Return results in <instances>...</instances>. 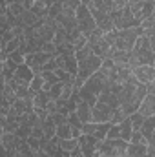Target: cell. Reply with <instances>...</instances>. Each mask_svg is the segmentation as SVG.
<instances>
[{
	"label": "cell",
	"instance_id": "25",
	"mask_svg": "<svg viewBox=\"0 0 155 157\" xmlns=\"http://www.w3.org/2000/svg\"><path fill=\"white\" fill-rule=\"evenodd\" d=\"M55 137L57 139H70L71 137V128L70 124H60V126H55Z\"/></svg>",
	"mask_w": 155,
	"mask_h": 157
},
{
	"label": "cell",
	"instance_id": "44",
	"mask_svg": "<svg viewBox=\"0 0 155 157\" xmlns=\"http://www.w3.org/2000/svg\"><path fill=\"white\" fill-rule=\"evenodd\" d=\"M142 2H148V0H142Z\"/></svg>",
	"mask_w": 155,
	"mask_h": 157
},
{
	"label": "cell",
	"instance_id": "17",
	"mask_svg": "<svg viewBox=\"0 0 155 157\" xmlns=\"http://www.w3.org/2000/svg\"><path fill=\"white\" fill-rule=\"evenodd\" d=\"M126 157H148V154H146V144L128 143V146H126Z\"/></svg>",
	"mask_w": 155,
	"mask_h": 157
},
{
	"label": "cell",
	"instance_id": "5",
	"mask_svg": "<svg viewBox=\"0 0 155 157\" xmlns=\"http://www.w3.org/2000/svg\"><path fill=\"white\" fill-rule=\"evenodd\" d=\"M113 108L97 101L93 106H91V122H110L113 117Z\"/></svg>",
	"mask_w": 155,
	"mask_h": 157
},
{
	"label": "cell",
	"instance_id": "3",
	"mask_svg": "<svg viewBox=\"0 0 155 157\" xmlns=\"http://www.w3.org/2000/svg\"><path fill=\"white\" fill-rule=\"evenodd\" d=\"M128 143L122 139H102L97 144V155L99 157H126Z\"/></svg>",
	"mask_w": 155,
	"mask_h": 157
},
{
	"label": "cell",
	"instance_id": "34",
	"mask_svg": "<svg viewBox=\"0 0 155 157\" xmlns=\"http://www.w3.org/2000/svg\"><path fill=\"white\" fill-rule=\"evenodd\" d=\"M141 28H142V29H148V28H155V15L148 17V18H144V20H141Z\"/></svg>",
	"mask_w": 155,
	"mask_h": 157
},
{
	"label": "cell",
	"instance_id": "4",
	"mask_svg": "<svg viewBox=\"0 0 155 157\" xmlns=\"http://www.w3.org/2000/svg\"><path fill=\"white\" fill-rule=\"evenodd\" d=\"M75 20H77V26H78V29H80V33H82L86 39H88L95 29H97L91 11H89L86 6H82V4L75 9Z\"/></svg>",
	"mask_w": 155,
	"mask_h": 157
},
{
	"label": "cell",
	"instance_id": "7",
	"mask_svg": "<svg viewBox=\"0 0 155 157\" xmlns=\"http://www.w3.org/2000/svg\"><path fill=\"white\" fill-rule=\"evenodd\" d=\"M100 141H97L91 135H80L78 137V150L82 157H95L97 155V144Z\"/></svg>",
	"mask_w": 155,
	"mask_h": 157
},
{
	"label": "cell",
	"instance_id": "29",
	"mask_svg": "<svg viewBox=\"0 0 155 157\" xmlns=\"http://www.w3.org/2000/svg\"><path fill=\"white\" fill-rule=\"evenodd\" d=\"M7 59H11V60H13L15 64H24V59H26V53H24V51H22V49L18 48V49H15L13 53H9V55H7Z\"/></svg>",
	"mask_w": 155,
	"mask_h": 157
},
{
	"label": "cell",
	"instance_id": "32",
	"mask_svg": "<svg viewBox=\"0 0 155 157\" xmlns=\"http://www.w3.org/2000/svg\"><path fill=\"white\" fill-rule=\"evenodd\" d=\"M26 143H28V146H29V148H31L33 152L40 150V141L37 139V137H31V135H29V137L26 139Z\"/></svg>",
	"mask_w": 155,
	"mask_h": 157
},
{
	"label": "cell",
	"instance_id": "13",
	"mask_svg": "<svg viewBox=\"0 0 155 157\" xmlns=\"http://www.w3.org/2000/svg\"><path fill=\"white\" fill-rule=\"evenodd\" d=\"M137 112L142 117H153L155 115V93H146L144 95V99L141 101Z\"/></svg>",
	"mask_w": 155,
	"mask_h": 157
},
{
	"label": "cell",
	"instance_id": "22",
	"mask_svg": "<svg viewBox=\"0 0 155 157\" xmlns=\"http://www.w3.org/2000/svg\"><path fill=\"white\" fill-rule=\"evenodd\" d=\"M40 128L44 132V137H47V139L55 137V124H53V121H51L49 115L44 119V121H40Z\"/></svg>",
	"mask_w": 155,
	"mask_h": 157
},
{
	"label": "cell",
	"instance_id": "14",
	"mask_svg": "<svg viewBox=\"0 0 155 157\" xmlns=\"http://www.w3.org/2000/svg\"><path fill=\"white\" fill-rule=\"evenodd\" d=\"M75 115L78 117V121L84 124V122H91V106L84 101L78 99L77 102V108H75Z\"/></svg>",
	"mask_w": 155,
	"mask_h": 157
},
{
	"label": "cell",
	"instance_id": "9",
	"mask_svg": "<svg viewBox=\"0 0 155 157\" xmlns=\"http://www.w3.org/2000/svg\"><path fill=\"white\" fill-rule=\"evenodd\" d=\"M20 141H22V139H18V137H17L15 133H11V132H4V133L0 135V143H2V146H4V150L7 152V157H13L17 154Z\"/></svg>",
	"mask_w": 155,
	"mask_h": 157
},
{
	"label": "cell",
	"instance_id": "38",
	"mask_svg": "<svg viewBox=\"0 0 155 157\" xmlns=\"http://www.w3.org/2000/svg\"><path fill=\"white\" fill-rule=\"evenodd\" d=\"M110 2H112V6H113V7H124V6H126V4H128V0H110Z\"/></svg>",
	"mask_w": 155,
	"mask_h": 157
},
{
	"label": "cell",
	"instance_id": "1",
	"mask_svg": "<svg viewBox=\"0 0 155 157\" xmlns=\"http://www.w3.org/2000/svg\"><path fill=\"white\" fill-rule=\"evenodd\" d=\"M155 64V44L153 39L139 37L135 40L131 51H130V60L128 68L133 70L137 66H153Z\"/></svg>",
	"mask_w": 155,
	"mask_h": 157
},
{
	"label": "cell",
	"instance_id": "40",
	"mask_svg": "<svg viewBox=\"0 0 155 157\" xmlns=\"http://www.w3.org/2000/svg\"><path fill=\"white\" fill-rule=\"evenodd\" d=\"M22 0H6V6H9V4H20Z\"/></svg>",
	"mask_w": 155,
	"mask_h": 157
},
{
	"label": "cell",
	"instance_id": "20",
	"mask_svg": "<svg viewBox=\"0 0 155 157\" xmlns=\"http://www.w3.org/2000/svg\"><path fill=\"white\" fill-rule=\"evenodd\" d=\"M29 11H31V13H33L35 17H39L40 20L47 17V6H46L44 2H40V0H35V2L31 4V7H29Z\"/></svg>",
	"mask_w": 155,
	"mask_h": 157
},
{
	"label": "cell",
	"instance_id": "24",
	"mask_svg": "<svg viewBox=\"0 0 155 157\" xmlns=\"http://www.w3.org/2000/svg\"><path fill=\"white\" fill-rule=\"evenodd\" d=\"M152 15H155V2L153 0L142 2V6H141V20H144V18H148Z\"/></svg>",
	"mask_w": 155,
	"mask_h": 157
},
{
	"label": "cell",
	"instance_id": "19",
	"mask_svg": "<svg viewBox=\"0 0 155 157\" xmlns=\"http://www.w3.org/2000/svg\"><path fill=\"white\" fill-rule=\"evenodd\" d=\"M110 124H112V122H95V130H93L91 137H95L97 141L106 139V133H108V130H110Z\"/></svg>",
	"mask_w": 155,
	"mask_h": 157
},
{
	"label": "cell",
	"instance_id": "26",
	"mask_svg": "<svg viewBox=\"0 0 155 157\" xmlns=\"http://www.w3.org/2000/svg\"><path fill=\"white\" fill-rule=\"evenodd\" d=\"M42 86H44V78L39 75H35V77L31 78V82H29V86H28V90H29V93L31 95H35V93H39L40 90H42Z\"/></svg>",
	"mask_w": 155,
	"mask_h": 157
},
{
	"label": "cell",
	"instance_id": "31",
	"mask_svg": "<svg viewBox=\"0 0 155 157\" xmlns=\"http://www.w3.org/2000/svg\"><path fill=\"white\" fill-rule=\"evenodd\" d=\"M55 75H57V78H59V82H68V80L73 78L66 70H62V68H57V70H55Z\"/></svg>",
	"mask_w": 155,
	"mask_h": 157
},
{
	"label": "cell",
	"instance_id": "39",
	"mask_svg": "<svg viewBox=\"0 0 155 157\" xmlns=\"http://www.w3.org/2000/svg\"><path fill=\"white\" fill-rule=\"evenodd\" d=\"M35 157H51V155H47V154L42 152V150H37V152H35Z\"/></svg>",
	"mask_w": 155,
	"mask_h": 157
},
{
	"label": "cell",
	"instance_id": "35",
	"mask_svg": "<svg viewBox=\"0 0 155 157\" xmlns=\"http://www.w3.org/2000/svg\"><path fill=\"white\" fill-rule=\"evenodd\" d=\"M106 139H119V128H117V124H110V130L106 133Z\"/></svg>",
	"mask_w": 155,
	"mask_h": 157
},
{
	"label": "cell",
	"instance_id": "23",
	"mask_svg": "<svg viewBox=\"0 0 155 157\" xmlns=\"http://www.w3.org/2000/svg\"><path fill=\"white\" fill-rule=\"evenodd\" d=\"M17 66H18V64H15L11 59H4V60H2V77L11 78L13 73H15V70H17Z\"/></svg>",
	"mask_w": 155,
	"mask_h": 157
},
{
	"label": "cell",
	"instance_id": "8",
	"mask_svg": "<svg viewBox=\"0 0 155 157\" xmlns=\"http://www.w3.org/2000/svg\"><path fill=\"white\" fill-rule=\"evenodd\" d=\"M91 15H93V20H95L97 29H100L102 33H108V31L113 29L112 17H110L108 11H102V9H91Z\"/></svg>",
	"mask_w": 155,
	"mask_h": 157
},
{
	"label": "cell",
	"instance_id": "15",
	"mask_svg": "<svg viewBox=\"0 0 155 157\" xmlns=\"http://www.w3.org/2000/svg\"><path fill=\"white\" fill-rule=\"evenodd\" d=\"M115 66H126L128 68V60H130V51H120V49H113L112 48V53L108 57Z\"/></svg>",
	"mask_w": 155,
	"mask_h": 157
},
{
	"label": "cell",
	"instance_id": "11",
	"mask_svg": "<svg viewBox=\"0 0 155 157\" xmlns=\"http://www.w3.org/2000/svg\"><path fill=\"white\" fill-rule=\"evenodd\" d=\"M33 77H35V73L31 71V68H29L28 64H18L11 78H13L15 82H18L20 86H29V82H31Z\"/></svg>",
	"mask_w": 155,
	"mask_h": 157
},
{
	"label": "cell",
	"instance_id": "12",
	"mask_svg": "<svg viewBox=\"0 0 155 157\" xmlns=\"http://www.w3.org/2000/svg\"><path fill=\"white\" fill-rule=\"evenodd\" d=\"M139 132H141V135L144 137L146 144H155V115L153 117L144 119V122L141 124Z\"/></svg>",
	"mask_w": 155,
	"mask_h": 157
},
{
	"label": "cell",
	"instance_id": "6",
	"mask_svg": "<svg viewBox=\"0 0 155 157\" xmlns=\"http://www.w3.org/2000/svg\"><path fill=\"white\" fill-rule=\"evenodd\" d=\"M53 55H49V53H44V51H37V53H28L26 55V59H24V64H28L29 68H31V71L35 73V75H39L40 71H42V68H44V64L51 59Z\"/></svg>",
	"mask_w": 155,
	"mask_h": 157
},
{
	"label": "cell",
	"instance_id": "27",
	"mask_svg": "<svg viewBox=\"0 0 155 157\" xmlns=\"http://www.w3.org/2000/svg\"><path fill=\"white\" fill-rule=\"evenodd\" d=\"M128 119H130V124H131V128H133V132H139V128H141V124L144 122V119L139 112H133L131 115H128Z\"/></svg>",
	"mask_w": 155,
	"mask_h": 157
},
{
	"label": "cell",
	"instance_id": "28",
	"mask_svg": "<svg viewBox=\"0 0 155 157\" xmlns=\"http://www.w3.org/2000/svg\"><path fill=\"white\" fill-rule=\"evenodd\" d=\"M62 86H64V82H57V84H53V86L47 90V97H49V101H57V99L60 97V93H62Z\"/></svg>",
	"mask_w": 155,
	"mask_h": 157
},
{
	"label": "cell",
	"instance_id": "16",
	"mask_svg": "<svg viewBox=\"0 0 155 157\" xmlns=\"http://www.w3.org/2000/svg\"><path fill=\"white\" fill-rule=\"evenodd\" d=\"M49 102V97H47V91L40 90L39 93L33 95V112H40V110H46Z\"/></svg>",
	"mask_w": 155,
	"mask_h": 157
},
{
	"label": "cell",
	"instance_id": "43",
	"mask_svg": "<svg viewBox=\"0 0 155 157\" xmlns=\"http://www.w3.org/2000/svg\"><path fill=\"white\" fill-rule=\"evenodd\" d=\"M0 75H2V59H0Z\"/></svg>",
	"mask_w": 155,
	"mask_h": 157
},
{
	"label": "cell",
	"instance_id": "33",
	"mask_svg": "<svg viewBox=\"0 0 155 157\" xmlns=\"http://www.w3.org/2000/svg\"><path fill=\"white\" fill-rule=\"evenodd\" d=\"M128 143H137V144H146V141H144V137L141 135V132H133Z\"/></svg>",
	"mask_w": 155,
	"mask_h": 157
},
{
	"label": "cell",
	"instance_id": "2",
	"mask_svg": "<svg viewBox=\"0 0 155 157\" xmlns=\"http://www.w3.org/2000/svg\"><path fill=\"white\" fill-rule=\"evenodd\" d=\"M142 37V28H128V29H119L115 31V40H113V49H120V51H131L135 40Z\"/></svg>",
	"mask_w": 155,
	"mask_h": 157
},
{
	"label": "cell",
	"instance_id": "41",
	"mask_svg": "<svg viewBox=\"0 0 155 157\" xmlns=\"http://www.w3.org/2000/svg\"><path fill=\"white\" fill-rule=\"evenodd\" d=\"M40 2H44L46 6H51V4H53V0H40Z\"/></svg>",
	"mask_w": 155,
	"mask_h": 157
},
{
	"label": "cell",
	"instance_id": "37",
	"mask_svg": "<svg viewBox=\"0 0 155 157\" xmlns=\"http://www.w3.org/2000/svg\"><path fill=\"white\" fill-rule=\"evenodd\" d=\"M0 29H2V31H7V29H9V22H7L6 15H0Z\"/></svg>",
	"mask_w": 155,
	"mask_h": 157
},
{
	"label": "cell",
	"instance_id": "36",
	"mask_svg": "<svg viewBox=\"0 0 155 157\" xmlns=\"http://www.w3.org/2000/svg\"><path fill=\"white\" fill-rule=\"evenodd\" d=\"M40 51L49 53V55H55V44H53V42H44L42 48H40Z\"/></svg>",
	"mask_w": 155,
	"mask_h": 157
},
{
	"label": "cell",
	"instance_id": "10",
	"mask_svg": "<svg viewBox=\"0 0 155 157\" xmlns=\"http://www.w3.org/2000/svg\"><path fill=\"white\" fill-rule=\"evenodd\" d=\"M131 75L141 84H150V82H155V68L153 66H137L131 70Z\"/></svg>",
	"mask_w": 155,
	"mask_h": 157
},
{
	"label": "cell",
	"instance_id": "18",
	"mask_svg": "<svg viewBox=\"0 0 155 157\" xmlns=\"http://www.w3.org/2000/svg\"><path fill=\"white\" fill-rule=\"evenodd\" d=\"M117 128H119V139H122V141L128 143L130 137H131V133H133V128H131V124H130V119L126 117L122 122H119Z\"/></svg>",
	"mask_w": 155,
	"mask_h": 157
},
{
	"label": "cell",
	"instance_id": "21",
	"mask_svg": "<svg viewBox=\"0 0 155 157\" xmlns=\"http://www.w3.org/2000/svg\"><path fill=\"white\" fill-rule=\"evenodd\" d=\"M59 148L62 150V152H73L75 148H78V139H73V137H70V139H59Z\"/></svg>",
	"mask_w": 155,
	"mask_h": 157
},
{
	"label": "cell",
	"instance_id": "42",
	"mask_svg": "<svg viewBox=\"0 0 155 157\" xmlns=\"http://www.w3.org/2000/svg\"><path fill=\"white\" fill-rule=\"evenodd\" d=\"M0 6H6V0H0Z\"/></svg>",
	"mask_w": 155,
	"mask_h": 157
},
{
	"label": "cell",
	"instance_id": "30",
	"mask_svg": "<svg viewBox=\"0 0 155 157\" xmlns=\"http://www.w3.org/2000/svg\"><path fill=\"white\" fill-rule=\"evenodd\" d=\"M49 117H51V121H53V124H55V126H60V124H66V122H68V115H64V113H59V112L51 113Z\"/></svg>",
	"mask_w": 155,
	"mask_h": 157
}]
</instances>
